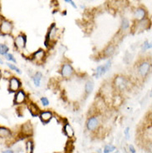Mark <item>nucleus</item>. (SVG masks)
<instances>
[{
	"mask_svg": "<svg viewBox=\"0 0 152 153\" xmlns=\"http://www.w3.org/2000/svg\"><path fill=\"white\" fill-rule=\"evenodd\" d=\"M113 86H114V88L116 91L122 92L129 88L130 82L125 76H122V75H119V76H116L114 78Z\"/></svg>",
	"mask_w": 152,
	"mask_h": 153,
	"instance_id": "nucleus-1",
	"label": "nucleus"
},
{
	"mask_svg": "<svg viewBox=\"0 0 152 153\" xmlns=\"http://www.w3.org/2000/svg\"><path fill=\"white\" fill-rule=\"evenodd\" d=\"M151 62L149 60H143L141 61L138 68H137V73L139 76H141V78H145L147 77L148 75L151 73Z\"/></svg>",
	"mask_w": 152,
	"mask_h": 153,
	"instance_id": "nucleus-2",
	"label": "nucleus"
},
{
	"mask_svg": "<svg viewBox=\"0 0 152 153\" xmlns=\"http://www.w3.org/2000/svg\"><path fill=\"white\" fill-rule=\"evenodd\" d=\"M46 57H47V53L45 50L43 48H39L31 54L29 59L31 62H34L36 64H42L45 61Z\"/></svg>",
	"mask_w": 152,
	"mask_h": 153,
	"instance_id": "nucleus-3",
	"label": "nucleus"
},
{
	"mask_svg": "<svg viewBox=\"0 0 152 153\" xmlns=\"http://www.w3.org/2000/svg\"><path fill=\"white\" fill-rule=\"evenodd\" d=\"M13 29V24L6 19H2L0 21V34L3 36H8L12 33Z\"/></svg>",
	"mask_w": 152,
	"mask_h": 153,
	"instance_id": "nucleus-4",
	"label": "nucleus"
},
{
	"mask_svg": "<svg viewBox=\"0 0 152 153\" xmlns=\"http://www.w3.org/2000/svg\"><path fill=\"white\" fill-rule=\"evenodd\" d=\"M27 42V38L26 34L24 33H20L15 38H14V41H13V45L16 49L21 52L26 48Z\"/></svg>",
	"mask_w": 152,
	"mask_h": 153,
	"instance_id": "nucleus-5",
	"label": "nucleus"
},
{
	"mask_svg": "<svg viewBox=\"0 0 152 153\" xmlns=\"http://www.w3.org/2000/svg\"><path fill=\"white\" fill-rule=\"evenodd\" d=\"M27 102V94L23 89H19L14 93L13 96V104L17 106L23 105Z\"/></svg>",
	"mask_w": 152,
	"mask_h": 153,
	"instance_id": "nucleus-6",
	"label": "nucleus"
},
{
	"mask_svg": "<svg viewBox=\"0 0 152 153\" xmlns=\"http://www.w3.org/2000/svg\"><path fill=\"white\" fill-rule=\"evenodd\" d=\"M22 88V82L18 76H12L8 79V90L10 93H15Z\"/></svg>",
	"mask_w": 152,
	"mask_h": 153,
	"instance_id": "nucleus-7",
	"label": "nucleus"
},
{
	"mask_svg": "<svg viewBox=\"0 0 152 153\" xmlns=\"http://www.w3.org/2000/svg\"><path fill=\"white\" fill-rule=\"evenodd\" d=\"M61 73L62 76L65 78V79H69L73 76V75L75 74V70L73 68V67L71 63L69 62H65L63 63L61 67Z\"/></svg>",
	"mask_w": 152,
	"mask_h": 153,
	"instance_id": "nucleus-8",
	"label": "nucleus"
},
{
	"mask_svg": "<svg viewBox=\"0 0 152 153\" xmlns=\"http://www.w3.org/2000/svg\"><path fill=\"white\" fill-rule=\"evenodd\" d=\"M100 125V121H99L98 117L96 116H91L87 121L86 123V126H87V129L90 131H94L99 127Z\"/></svg>",
	"mask_w": 152,
	"mask_h": 153,
	"instance_id": "nucleus-9",
	"label": "nucleus"
},
{
	"mask_svg": "<svg viewBox=\"0 0 152 153\" xmlns=\"http://www.w3.org/2000/svg\"><path fill=\"white\" fill-rule=\"evenodd\" d=\"M39 118L42 121V123H48L53 117V113L51 111H41L39 113Z\"/></svg>",
	"mask_w": 152,
	"mask_h": 153,
	"instance_id": "nucleus-10",
	"label": "nucleus"
},
{
	"mask_svg": "<svg viewBox=\"0 0 152 153\" xmlns=\"http://www.w3.org/2000/svg\"><path fill=\"white\" fill-rule=\"evenodd\" d=\"M27 107L28 111L30 112V114L33 116V117H38L39 116V113H40V108L38 107V106L34 102H29L27 103Z\"/></svg>",
	"mask_w": 152,
	"mask_h": 153,
	"instance_id": "nucleus-11",
	"label": "nucleus"
},
{
	"mask_svg": "<svg viewBox=\"0 0 152 153\" xmlns=\"http://www.w3.org/2000/svg\"><path fill=\"white\" fill-rule=\"evenodd\" d=\"M21 132L25 137H31L33 133V128L30 123H26L21 126Z\"/></svg>",
	"mask_w": 152,
	"mask_h": 153,
	"instance_id": "nucleus-12",
	"label": "nucleus"
},
{
	"mask_svg": "<svg viewBox=\"0 0 152 153\" xmlns=\"http://www.w3.org/2000/svg\"><path fill=\"white\" fill-rule=\"evenodd\" d=\"M146 15H147L146 10L143 8H138L135 11V19L138 21H141V20L145 19Z\"/></svg>",
	"mask_w": 152,
	"mask_h": 153,
	"instance_id": "nucleus-13",
	"label": "nucleus"
},
{
	"mask_svg": "<svg viewBox=\"0 0 152 153\" xmlns=\"http://www.w3.org/2000/svg\"><path fill=\"white\" fill-rule=\"evenodd\" d=\"M12 137V131L5 126H0V138L9 139Z\"/></svg>",
	"mask_w": 152,
	"mask_h": 153,
	"instance_id": "nucleus-14",
	"label": "nucleus"
},
{
	"mask_svg": "<svg viewBox=\"0 0 152 153\" xmlns=\"http://www.w3.org/2000/svg\"><path fill=\"white\" fill-rule=\"evenodd\" d=\"M93 90H94V82L92 80H87L85 83V88H84L86 96L90 95L93 92Z\"/></svg>",
	"mask_w": 152,
	"mask_h": 153,
	"instance_id": "nucleus-15",
	"label": "nucleus"
},
{
	"mask_svg": "<svg viewBox=\"0 0 152 153\" xmlns=\"http://www.w3.org/2000/svg\"><path fill=\"white\" fill-rule=\"evenodd\" d=\"M63 131L67 137L72 138L74 137V130L68 123H65L64 126H63Z\"/></svg>",
	"mask_w": 152,
	"mask_h": 153,
	"instance_id": "nucleus-16",
	"label": "nucleus"
},
{
	"mask_svg": "<svg viewBox=\"0 0 152 153\" xmlns=\"http://www.w3.org/2000/svg\"><path fill=\"white\" fill-rule=\"evenodd\" d=\"M115 51H116V48H115L114 45L110 44V45H108L105 49L103 50V56L105 57H111L115 53Z\"/></svg>",
	"mask_w": 152,
	"mask_h": 153,
	"instance_id": "nucleus-17",
	"label": "nucleus"
},
{
	"mask_svg": "<svg viewBox=\"0 0 152 153\" xmlns=\"http://www.w3.org/2000/svg\"><path fill=\"white\" fill-rule=\"evenodd\" d=\"M107 73V71L106 70V68L104 65L98 66L95 70V73H94V76L96 78H99L101 76H102L103 75H105Z\"/></svg>",
	"mask_w": 152,
	"mask_h": 153,
	"instance_id": "nucleus-18",
	"label": "nucleus"
},
{
	"mask_svg": "<svg viewBox=\"0 0 152 153\" xmlns=\"http://www.w3.org/2000/svg\"><path fill=\"white\" fill-rule=\"evenodd\" d=\"M42 73L41 72H37V73H35L33 76V83L34 85L38 88V87H40V85H41V82H42Z\"/></svg>",
	"mask_w": 152,
	"mask_h": 153,
	"instance_id": "nucleus-19",
	"label": "nucleus"
},
{
	"mask_svg": "<svg viewBox=\"0 0 152 153\" xmlns=\"http://www.w3.org/2000/svg\"><path fill=\"white\" fill-rule=\"evenodd\" d=\"M6 65H7V67L9 68L10 71L15 72V73H17V74H19V75H21V74H22L21 69L19 68V67H17L14 63H12V62H6Z\"/></svg>",
	"mask_w": 152,
	"mask_h": 153,
	"instance_id": "nucleus-20",
	"label": "nucleus"
},
{
	"mask_svg": "<svg viewBox=\"0 0 152 153\" xmlns=\"http://www.w3.org/2000/svg\"><path fill=\"white\" fill-rule=\"evenodd\" d=\"M9 47L5 43H0V56L4 57L7 53H9Z\"/></svg>",
	"mask_w": 152,
	"mask_h": 153,
	"instance_id": "nucleus-21",
	"label": "nucleus"
},
{
	"mask_svg": "<svg viewBox=\"0 0 152 153\" xmlns=\"http://www.w3.org/2000/svg\"><path fill=\"white\" fill-rule=\"evenodd\" d=\"M26 149H27V153H33V150H34V144L33 141H27L26 143Z\"/></svg>",
	"mask_w": 152,
	"mask_h": 153,
	"instance_id": "nucleus-22",
	"label": "nucleus"
},
{
	"mask_svg": "<svg viewBox=\"0 0 152 153\" xmlns=\"http://www.w3.org/2000/svg\"><path fill=\"white\" fill-rule=\"evenodd\" d=\"M4 58L8 62H13V63H16L17 62V60H16L14 55L11 53H8L5 56H4Z\"/></svg>",
	"mask_w": 152,
	"mask_h": 153,
	"instance_id": "nucleus-23",
	"label": "nucleus"
},
{
	"mask_svg": "<svg viewBox=\"0 0 152 153\" xmlns=\"http://www.w3.org/2000/svg\"><path fill=\"white\" fill-rule=\"evenodd\" d=\"M116 150V146L113 145H107L105 147H104V150H103V153H112L114 152Z\"/></svg>",
	"mask_w": 152,
	"mask_h": 153,
	"instance_id": "nucleus-24",
	"label": "nucleus"
},
{
	"mask_svg": "<svg viewBox=\"0 0 152 153\" xmlns=\"http://www.w3.org/2000/svg\"><path fill=\"white\" fill-rule=\"evenodd\" d=\"M130 27V22L128 19H123L122 22V29L123 31L127 30Z\"/></svg>",
	"mask_w": 152,
	"mask_h": 153,
	"instance_id": "nucleus-25",
	"label": "nucleus"
},
{
	"mask_svg": "<svg viewBox=\"0 0 152 153\" xmlns=\"http://www.w3.org/2000/svg\"><path fill=\"white\" fill-rule=\"evenodd\" d=\"M149 49H151V43L149 41H145L142 44V51H146Z\"/></svg>",
	"mask_w": 152,
	"mask_h": 153,
	"instance_id": "nucleus-26",
	"label": "nucleus"
},
{
	"mask_svg": "<svg viewBox=\"0 0 152 153\" xmlns=\"http://www.w3.org/2000/svg\"><path fill=\"white\" fill-rule=\"evenodd\" d=\"M40 102H41V103H42V105L43 107H47V106H49V100H48L47 97H42L40 98Z\"/></svg>",
	"mask_w": 152,
	"mask_h": 153,
	"instance_id": "nucleus-27",
	"label": "nucleus"
},
{
	"mask_svg": "<svg viewBox=\"0 0 152 153\" xmlns=\"http://www.w3.org/2000/svg\"><path fill=\"white\" fill-rule=\"evenodd\" d=\"M64 1L67 3V4H69L70 5H72V7H73L74 8H77V7H76V4L74 3V1H73V0H64Z\"/></svg>",
	"mask_w": 152,
	"mask_h": 153,
	"instance_id": "nucleus-28",
	"label": "nucleus"
},
{
	"mask_svg": "<svg viewBox=\"0 0 152 153\" xmlns=\"http://www.w3.org/2000/svg\"><path fill=\"white\" fill-rule=\"evenodd\" d=\"M104 66H105V68H106V70L108 72L110 69V67H111V61H110V60H108V61L107 62V63L104 64Z\"/></svg>",
	"mask_w": 152,
	"mask_h": 153,
	"instance_id": "nucleus-29",
	"label": "nucleus"
},
{
	"mask_svg": "<svg viewBox=\"0 0 152 153\" xmlns=\"http://www.w3.org/2000/svg\"><path fill=\"white\" fill-rule=\"evenodd\" d=\"M125 139H126V140H129L130 139V127H126V128H125Z\"/></svg>",
	"mask_w": 152,
	"mask_h": 153,
	"instance_id": "nucleus-30",
	"label": "nucleus"
},
{
	"mask_svg": "<svg viewBox=\"0 0 152 153\" xmlns=\"http://www.w3.org/2000/svg\"><path fill=\"white\" fill-rule=\"evenodd\" d=\"M129 151L130 153H136V148L134 147L133 145H129Z\"/></svg>",
	"mask_w": 152,
	"mask_h": 153,
	"instance_id": "nucleus-31",
	"label": "nucleus"
},
{
	"mask_svg": "<svg viewBox=\"0 0 152 153\" xmlns=\"http://www.w3.org/2000/svg\"><path fill=\"white\" fill-rule=\"evenodd\" d=\"M3 153H13V150H5L3 152Z\"/></svg>",
	"mask_w": 152,
	"mask_h": 153,
	"instance_id": "nucleus-32",
	"label": "nucleus"
},
{
	"mask_svg": "<svg viewBox=\"0 0 152 153\" xmlns=\"http://www.w3.org/2000/svg\"><path fill=\"white\" fill-rule=\"evenodd\" d=\"M3 79V72H2V70L0 69V81Z\"/></svg>",
	"mask_w": 152,
	"mask_h": 153,
	"instance_id": "nucleus-33",
	"label": "nucleus"
},
{
	"mask_svg": "<svg viewBox=\"0 0 152 153\" xmlns=\"http://www.w3.org/2000/svg\"><path fill=\"white\" fill-rule=\"evenodd\" d=\"M3 63H4V61L0 58V64H3Z\"/></svg>",
	"mask_w": 152,
	"mask_h": 153,
	"instance_id": "nucleus-34",
	"label": "nucleus"
},
{
	"mask_svg": "<svg viewBox=\"0 0 152 153\" xmlns=\"http://www.w3.org/2000/svg\"><path fill=\"white\" fill-rule=\"evenodd\" d=\"M116 153H118V152H116Z\"/></svg>",
	"mask_w": 152,
	"mask_h": 153,
	"instance_id": "nucleus-35",
	"label": "nucleus"
}]
</instances>
